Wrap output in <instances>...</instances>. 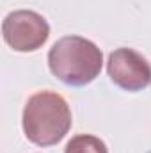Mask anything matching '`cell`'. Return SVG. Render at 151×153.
I'll return each instance as SVG.
<instances>
[{
    "instance_id": "1",
    "label": "cell",
    "mask_w": 151,
    "mask_h": 153,
    "mask_svg": "<svg viewBox=\"0 0 151 153\" xmlns=\"http://www.w3.org/2000/svg\"><path fill=\"white\" fill-rule=\"evenodd\" d=\"M73 117L68 102L55 91H39L32 94L21 116L25 137L41 148L61 143L71 130Z\"/></svg>"
},
{
    "instance_id": "2",
    "label": "cell",
    "mask_w": 151,
    "mask_h": 153,
    "mask_svg": "<svg viewBox=\"0 0 151 153\" xmlns=\"http://www.w3.org/2000/svg\"><path fill=\"white\" fill-rule=\"evenodd\" d=\"M48 68L52 75L66 85H87L100 75L103 53L93 41L82 36H64L52 45Z\"/></svg>"
},
{
    "instance_id": "3",
    "label": "cell",
    "mask_w": 151,
    "mask_h": 153,
    "mask_svg": "<svg viewBox=\"0 0 151 153\" xmlns=\"http://www.w3.org/2000/svg\"><path fill=\"white\" fill-rule=\"evenodd\" d=\"M2 36L14 52H36L46 43L50 25L36 11L18 9L4 18Z\"/></svg>"
},
{
    "instance_id": "4",
    "label": "cell",
    "mask_w": 151,
    "mask_h": 153,
    "mask_svg": "<svg viewBox=\"0 0 151 153\" xmlns=\"http://www.w3.org/2000/svg\"><path fill=\"white\" fill-rule=\"evenodd\" d=\"M107 73L114 84L135 93L151 85V64L133 48H117L109 55Z\"/></svg>"
},
{
    "instance_id": "5",
    "label": "cell",
    "mask_w": 151,
    "mask_h": 153,
    "mask_svg": "<svg viewBox=\"0 0 151 153\" xmlns=\"http://www.w3.org/2000/svg\"><path fill=\"white\" fill-rule=\"evenodd\" d=\"M64 153H109L105 143L96 137V135H89V134H80L75 135L68 141Z\"/></svg>"
}]
</instances>
